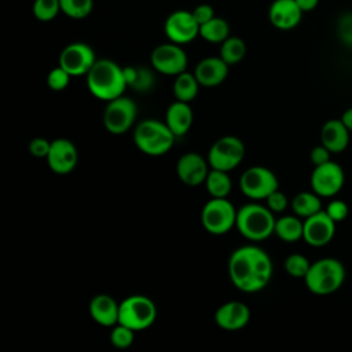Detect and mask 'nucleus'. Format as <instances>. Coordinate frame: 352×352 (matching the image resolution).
<instances>
[{"instance_id": "27", "label": "nucleus", "mask_w": 352, "mask_h": 352, "mask_svg": "<svg viewBox=\"0 0 352 352\" xmlns=\"http://www.w3.org/2000/svg\"><path fill=\"white\" fill-rule=\"evenodd\" d=\"M292 209L298 217L307 219L322 210L320 197L314 191H301L293 197Z\"/></svg>"}, {"instance_id": "26", "label": "nucleus", "mask_w": 352, "mask_h": 352, "mask_svg": "<svg viewBox=\"0 0 352 352\" xmlns=\"http://www.w3.org/2000/svg\"><path fill=\"white\" fill-rule=\"evenodd\" d=\"M199 87L201 85H199L197 77L194 76V73H188V72L184 70L183 73L175 76L173 95H175L176 100L190 103L198 95Z\"/></svg>"}, {"instance_id": "12", "label": "nucleus", "mask_w": 352, "mask_h": 352, "mask_svg": "<svg viewBox=\"0 0 352 352\" xmlns=\"http://www.w3.org/2000/svg\"><path fill=\"white\" fill-rule=\"evenodd\" d=\"M95 62L96 56L94 50L91 45L81 41L67 44L59 55V66L72 77L87 76Z\"/></svg>"}, {"instance_id": "10", "label": "nucleus", "mask_w": 352, "mask_h": 352, "mask_svg": "<svg viewBox=\"0 0 352 352\" xmlns=\"http://www.w3.org/2000/svg\"><path fill=\"white\" fill-rule=\"evenodd\" d=\"M278 187L279 182L276 175L261 165L248 168L239 179V188L242 194L253 201L265 199Z\"/></svg>"}, {"instance_id": "28", "label": "nucleus", "mask_w": 352, "mask_h": 352, "mask_svg": "<svg viewBox=\"0 0 352 352\" xmlns=\"http://www.w3.org/2000/svg\"><path fill=\"white\" fill-rule=\"evenodd\" d=\"M199 36L209 43L221 44L230 36V25L224 18L213 16L199 26Z\"/></svg>"}, {"instance_id": "7", "label": "nucleus", "mask_w": 352, "mask_h": 352, "mask_svg": "<svg viewBox=\"0 0 352 352\" xmlns=\"http://www.w3.org/2000/svg\"><path fill=\"white\" fill-rule=\"evenodd\" d=\"M236 209L227 198H210L202 208V227L212 235H224L236 223Z\"/></svg>"}, {"instance_id": "3", "label": "nucleus", "mask_w": 352, "mask_h": 352, "mask_svg": "<svg viewBox=\"0 0 352 352\" xmlns=\"http://www.w3.org/2000/svg\"><path fill=\"white\" fill-rule=\"evenodd\" d=\"M274 214L267 205L250 202L238 209L235 227L248 241H264L274 234L276 221Z\"/></svg>"}, {"instance_id": "21", "label": "nucleus", "mask_w": 352, "mask_h": 352, "mask_svg": "<svg viewBox=\"0 0 352 352\" xmlns=\"http://www.w3.org/2000/svg\"><path fill=\"white\" fill-rule=\"evenodd\" d=\"M88 311L91 318L100 326L113 327L118 323L120 304L109 294H96L91 298Z\"/></svg>"}, {"instance_id": "25", "label": "nucleus", "mask_w": 352, "mask_h": 352, "mask_svg": "<svg viewBox=\"0 0 352 352\" xmlns=\"http://www.w3.org/2000/svg\"><path fill=\"white\" fill-rule=\"evenodd\" d=\"M205 187L212 198H227L232 190V182L228 172L210 168L205 179Z\"/></svg>"}, {"instance_id": "23", "label": "nucleus", "mask_w": 352, "mask_h": 352, "mask_svg": "<svg viewBox=\"0 0 352 352\" xmlns=\"http://www.w3.org/2000/svg\"><path fill=\"white\" fill-rule=\"evenodd\" d=\"M349 129L340 120H329L320 129V143L331 153H341L349 144Z\"/></svg>"}, {"instance_id": "30", "label": "nucleus", "mask_w": 352, "mask_h": 352, "mask_svg": "<svg viewBox=\"0 0 352 352\" xmlns=\"http://www.w3.org/2000/svg\"><path fill=\"white\" fill-rule=\"evenodd\" d=\"M246 54V44L241 37L228 36L220 45V58L228 65H235L243 59Z\"/></svg>"}, {"instance_id": "33", "label": "nucleus", "mask_w": 352, "mask_h": 352, "mask_svg": "<svg viewBox=\"0 0 352 352\" xmlns=\"http://www.w3.org/2000/svg\"><path fill=\"white\" fill-rule=\"evenodd\" d=\"M309 267H311L309 260L300 253H293L287 256L285 260V271L293 278L304 279Z\"/></svg>"}, {"instance_id": "31", "label": "nucleus", "mask_w": 352, "mask_h": 352, "mask_svg": "<svg viewBox=\"0 0 352 352\" xmlns=\"http://www.w3.org/2000/svg\"><path fill=\"white\" fill-rule=\"evenodd\" d=\"M60 11L72 19L87 18L94 8V0H59Z\"/></svg>"}, {"instance_id": "22", "label": "nucleus", "mask_w": 352, "mask_h": 352, "mask_svg": "<svg viewBox=\"0 0 352 352\" xmlns=\"http://www.w3.org/2000/svg\"><path fill=\"white\" fill-rule=\"evenodd\" d=\"M192 110L188 102L175 100L165 113V124L176 138L184 136L192 124Z\"/></svg>"}, {"instance_id": "19", "label": "nucleus", "mask_w": 352, "mask_h": 352, "mask_svg": "<svg viewBox=\"0 0 352 352\" xmlns=\"http://www.w3.org/2000/svg\"><path fill=\"white\" fill-rule=\"evenodd\" d=\"M302 16V11L296 0H274L268 10L271 25L279 30H290L296 28Z\"/></svg>"}, {"instance_id": "8", "label": "nucleus", "mask_w": 352, "mask_h": 352, "mask_svg": "<svg viewBox=\"0 0 352 352\" xmlns=\"http://www.w3.org/2000/svg\"><path fill=\"white\" fill-rule=\"evenodd\" d=\"M245 157L243 142L232 135H226L217 139L208 151V162L213 169L230 172L235 169Z\"/></svg>"}, {"instance_id": "40", "label": "nucleus", "mask_w": 352, "mask_h": 352, "mask_svg": "<svg viewBox=\"0 0 352 352\" xmlns=\"http://www.w3.org/2000/svg\"><path fill=\"white\" fill-rule=\"evenodd\" d=\"M330 154H331V151L320 143L319 146H316L311 150L309 160L314 164V166H318V165H322V164L330 161Z\"/></svg>"}, {"instance_id": "11", "label": "nucleus", "mask_w": 352, "mask_h": 352, "mask_svg": "<svg viewBox=\"0 0 352 352\" xmlns=\"http://www.w3.org/2000/svg\"><path fill=\"white\" fill-rule=\"evenodd\" d=\"M150 62L154 70L166 76H177L183 73L187 67V54L176 43H164L157 45L151 55Z\"/></svg>"}, {"instance_id": "39", "label": "nucleus", "mask_w": 352, "mask_h": 352, "mask_svg": "<svg viewBox=\"0 0 352 352\" xmlns=\"http://www.w3.org/2000/svg\"><path fill=\"white\" fill-rule=\"evenodd\" d=\"M338 36L345 44L352 47V14H346L338 21Z\"/></svg>"}, {"instance_id": "38", "label": "nucleus", "mask_w": 352, "mask_h": 352, "mask_svg": "<svg viewBox=\"0 0 352 352\" xmlns=\"http://www.w3.org/2000/svg\"><path fill=\"white\" fill-rule=\"evenodd\" d=\"M29 153L36 157V158H47L50 148H51V142H48L44 138H34L29 142Z\"/></svg>"}, {"instance_id": "37", "label": "nucleus", "mask_w": 352, "mask_h": 352, "mask_svg": "<svg viewBox=\"0 0 352 352\" xmlns=\"http://www.w3.org/2000/svg\"><path fill=\"white\" fill-rule=\"evenodd\" d=\"M265 205L274 212V213H282L287 205H289V201H287V197L279 190L276 188L275 191H272L267 198H265Z\"/></svg>"}, {"instance_id": "34", "label": "nucleus", "mask_w": 352, "mask_h": 352, "mask_svg": "<svg viewBox=\"0 0 352 352\" xmlns=\"http://www.w3.org/2000/svg\"><path fill=\"white\" fill-rule=\"evenodd\" d=\"M135 340V330L129 329L125 324L117 323L110 330V342L118 349H125L132 345Z\"/></svg>"}, {"instance_id": "29", "label": "nucleus", "mask_w": 352, "mask_h": 352, "mask_svg": "<svg viewBox=\"0 0 352 352\" xmlns=\"http://www.w3.org/2000/svg\"><path fill=\"white\" fill-rule=\"evenodd\" d=\"M124 77L128 87H132L135 91L143 92L148 91L154 84V76L151 70L147 67H138V66H125L122 67Z\"/></svg>"}, {"instance_id": "41", "label": "nucleus", "mask_w": 352, "mask_h": 352, "mask_svg": "<svg viewBox=\"0 0 352 352\" xmlns=\"http://www.w3.org/2000/svg\"><path fill=\"white\" fill-rule=\"evenodd\" d=\"M191 12H192V15H194V18H195V21L198 22L199 26L202 23L210 21L214 16V10L209 4H199Z\"/></svg>"}, {"instance_id": "14", "label": "nucleus", "mask_w": 352, "mask_h": 352, "mask_svg": "<svg viewBox=\"0 0 352 352\" xmlns=\"http://www.w3.org/2000/svg\"><path fill=\"white\" fill-rule=\"evenodd\" d=\"M164 32L169 41L183 45L199 36V25L191 11L177 10L165 19Z\"/></svg>"}, {"instance_id": "17", "label": "nucleus", "mask_w": 352, "mask_h": 352, "mask_svg": "<svg viewBox=\"0 0 352 352\" xmlns=\"http://www.w3.org/2000/svg\"><path fill=\"white\" fill-rule=\"evenodd\" d=\"M209 162L198 153H186L176 162V175L182 183L190 187L205 183L209 173Z\"/></svg>"}, {"instance_id": "32", "label": "nucleus", "mask_w": 352, "mask_h": 352, "mask_svg": "<svg viewBox=\"0 0 352 352\" xmlns=\"http://www.w3.org/2000/svg\"><path fill=\"white\" fill-rule=\"evenodd\" d=\"M32 11L34 18L41 22H50L62 12L59 0H34Z\"/></svg>"}, {"instance_id": "16", "label": "nucleus", "mask_w": 352, "mask_h": 352, "mask_svg": "<svg viewBox=\"0 0 352 352\" xmlns=\"http://www.w3.org/2000/svg\"><path fill=\"white\" fill-rule=\"evenodd\" d=\"M45 160L52 172L58 175L70 173L77 166V147L69 139H55L51 142V148Z\"/></svg>"}, {"instance_id": "42", "label": "nucleus", "mask_w": 352, "mask_h": 352, "mask_svg": "<svg viewBox=\"0 0 352 352\" xmlns=\"http://www.w3.org/2000/svg\"><path fill=\"white\" fill-rule=\"evenodd\" d=\"M296 3L302 12H308L316 8L319 0H296Z\"/></svg>"}, {"instance_id": "35", "label": "nucleus", "mask_w": 352, "mask_h": 352, "mask_svg": "<svg viewBox=\"0 0 352 352\" xmlns=\"http://www.w3.org/2000/svg\"><path fill=\"white\" fill-rule=\"evenodd\" d=\"M70 78H72V76L63 67H60L58 65L56 67H54L48 73L47 85L50 87V89H52L55 92H59V91H63V89L67 88V85L70 82Z\"/></svg>"}, {"instance_id": "24", "label": "nucleus", "mask_w": 352, "mask_h": 352, "mask_svg": "<svg viewBox=\"0 0 352 352\" xmlns=\"http://www.w3.org/2000/svg\"><path fill=\"white\" fill-rule=\"evenodd\" d=\"M302 231H304V221L296 214H286L275 221V230L274 234L282 239L283 242H297L298 239L302 238Z\"/></svg>"}, {"instance_id": "43", "label": "nucleus", "mask_w": 352, "mask_h": 352, "mask_svg": "<svg viewBox=\"0 0 352 352\" xmlns=\"http://www.w3.org/2000/svg\"><path fill=\"white\" fill-rule=\"evenodd\" d=\"M341 121L345 124V126L352 132V107L346 109L342 116H341Z\"/></svg>"}, {"instance_id": "36", "label": "nucleus", "mask_w": 352, "mask_h": 352, "mask_svg": "<svg viewBox=\"0 0 352 352\" xmlns=\"http://www.w3.org/2000/svg\"><path fill=\"white\" fill-rule=\"evenodd\" d=\"M324 210L336 223H340V221H344L346 219L349 208H348L346 202H344L341 199H333L327 204Z\"/></svg>"}, {"instance_id": "5", "label": "nucleus", "mask_w": 352, "mask_h": 352, "mask_svg": "<svg viewBox=\"0 0 352 352\" xmlns=\"http://www.w3.org/2000/svg\"><path fill=\"white\" fill-rule=\"evenodd\" d=\"M345 280L344 264L333 257H323L311 263L304 278L307 289L318 296H327L337 292Z\"/></svg>"}, {"instance_id": "13", "label": "nucleus", "mask_w": 352, "mask_h": 352, "mask_svg": "<svg viewBox=\"0 0 352 352\" xmlns=\"http://www.w3.org/2000/svg\"><path fill=\"white\" fill-rule=\"evenodd\" d=\"M311 187L320 198L334 197L344 186V170L331 160L314 168L311 173Z\"/></svg>"}, {"instance_id": "6", "label": "nucleus", "mask_w": 352, "mask_h": 352, "mask_svg": "<svg viewBox=\"0 0 352 352\" xmlns=\"http://www.w3.org/2000/svg\"><path fill=\"white\" fill-rule=\"evenodd\" d=\"M157 319L155 302L143 294H132L120 302L118 323L135 331L148 329Z\"/></svg>"}, {"instance_id": "15", "label": "nucleus", "mask_w": 352, "mask_h": 352, "mask_svg": "<svg viewBox=\"0 0 352 352\" xmlns=\"http://www.w3.org/2000/svg\"><path fill=\"white\" fill-rule=\"evenodd\" d=\"M336 221L326 213L324 209L304 219L302 239L314 248L326 246L336 234Z\"/></svg>"}, {"instance_id": "2", "label": "nucleus", "mask_w": 352, "mask_h": 352, "mask_svg": "<svg viewBox=\"0 0 352 352\" xmlns=\"http://www.w3.org/2000/svg\"><path fill=\"white\" fill-rule=\"evenodd\" d=\"M122 67L111 59H96L87 73L88 91L100 100L109 102L124 95L126 88Z\"/></svg>"}, {"instance_id": "9", "label": "nucleus", "mask_w": 352, "mask_h": 352, "mask_svg": "<svg viewBox=\"0 0 352 352\" xmlns=\"http://www.w3.org/2000/svg\"><path fill=\"white\" fill-rule=\"evenodd\" d=\"M138 116L136 103L128 96H118L107 102L103 111V125L111 135H122L135 124Z\"/></svg>"}, {"instance_id": "20", "label": "nucleus", "mask_w": 352, "mask_h": 352, "mask_svg": "<svg viewBox=\"0 0 352 352\" xmlns=\"http://www.w3.org/2000/svg\"><path fill=\"white\" fill-rule=\"evenodd\" d=\"M228 74V65L220 56H208L198 62L194 69L201 87L212 88L220 85Z\"/></svg>"}, {"instance_id": "18", "label": "nucleus", "mask_w": 352, "mask_h": 352, "mask_svg": "<svg viewBox=\"0 0 352 352\" xmlns=\"http://www.w3.org/2000/svg\"><path fill=\"white\" fill-rule=\"evenodd\" d=\"M250 319V309L242 301H228L221 304L214 312L216 324L227 331L243 329Z\"/></svg>"}, {"instance_id": "1", "label": "nucleus", "mask_w": 352, "mask_h": 352, "mask_svg": "<svg viewBox=\"0 0 352 352\" xmlns=\"http://www.w3.org/2000/svg\"><path fill=\"white\" fill-rule=\"evenodd\" d=\"M228 276L232 285L243 293L260 292L272 276L271 257L260 246H241L230 254Z\"/></svg>"}, {"instance_id": "4", "label": "nucleus", "mask_w": 352, "mask_h": 352, "mask_svg": "<svg viewBox=\"0 0 352 352\" xmlns=\"http://www.w3.org/2000/svg\"><path fill=\"white\" fill-rule=\"evenodd\" d=\"M177 138L168 128L165 121L146 118L133 129V142L136 147L150 157L166 154Z\"/></svg>"}]
</instances>
